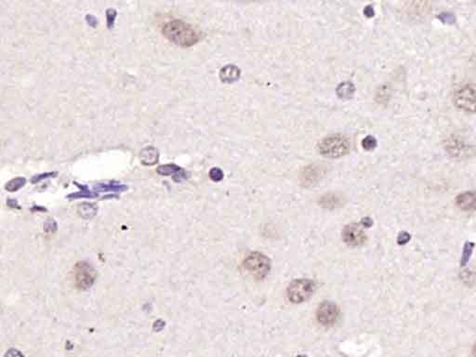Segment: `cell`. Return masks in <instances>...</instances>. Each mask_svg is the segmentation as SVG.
I'll use <instances>...</instances> for the list:
<instances>
[{
  "label": "cell",
  "instance_id": "6da1fadb",
  "mask_svg": "<svg viewBox=\"0 0 476 357\" xmlns=\"http://www.w3.org/2000/svg\"><path fill=\"white\" fill-rule=\"evenodd\" d=\"M162 34L181 48L192 47L200 39V33L196 28L179 19L166 21L162 26Z\"/></svg>",
  "mask_w": 476,
  "mask_h": 357
},
{
  "label": "cell",
  "instance_id": "7a4b0ae2",
  "mask_svg": "<svg viewBox=\"0 0 476 357\" xmlns=\"http://www.w3.org/2000/svg\"><path fill=\"white\" fill-rule=\"evenodd\" d=\"M318 148L320 154L325 158H341L350 151V142L342 134H333L323 139Z\"/></svg>",
  "mask_w": 476,
  "mask_h": 357
},
{
  "label": "cell",
  "instance_id": "3957f363",
  "mask_svg": "<svg viewBox=\"0 0 476 357\" xmlns=\"http://www.w3.org/2000/svg\"><path fill=\"white\" fill-rule=\"evenodd\" d=\"M454 103L461 110L467 113H476V85L465 84L456 90Z\"/></svg>",
  "mask_w": 476,
  "mask_h": 357
},
{
  "label": "cell",
  "instance_id": "277c9868",
  "mask_svg": "<svg viewBox=\"0 0 476 357\" xmlns=\"http://www.w3.org/2000/svg\"><path fill=\"white\" fill-rule=\"evenodd\" d=\"M244 267L256 279H263L269 273L271 262L266 256L254 252L244 261Z\"/></svg>",
  "mask_w": 476,
  "mask_h": 357
},
{
  "label": "cell",
  "instance_id": "5b68a950",
  "mask_svg": "<svg viewBox=\"0 0 476 357\" xmlns=\"http://www.w3.org/2000/svg\"><path fill=\"white\" fill-rule=\"evenodd\" d=\"M316 289L315 283L309 279H298L292 282L288 289L289 299L294 303H301L310 299Z\"/></svg>",
  "mask_w": 476,
  "mask_h": 357
},
{
  "label": "cell",
  "instance_id": "8992f818",
  "mask_svg": "<svg viewBox=\"0 0 476 357\" xmlns=\"http://www.w3.org/2000/svg\"><path fill=\"white\" fill-rule=\"evenodd\" d=\"M338 315V307L336 303L332 302H322L317 311L318 322L324 327H330L336 323Z\"/></svg>",
  "mask_w": 476,
  "mask_h": 357
},
{
  "label": "cell",
  "instance_id": "52a82bcc",
  "mask_svg": "<svg viewBox=\"0 0 476 357\" xmlns=\"http://www.w3.org/2000/svg\"><path fill=\"white\" fill-rule=\"evenodd\" d=\"M75 279L79 289H87L91 287L95 279L92 267L86 262H80L75 268Z\"/></svg>",
  "mask_w": 476,
  "mask_h": 357
},
{
  "label": "cell",
  "instance_id": "ba28073f",
  "mask_svg": "<svg viewBox=\"0 0 476 357\" xmlns=\"http://www.w3.org/2000/svg\"><path fill=\"white\" fill-rule=\"evenodd\" d=\"M342 238L352 247H357L363 245L366 240V236L362 227L357 223H351L344 228L342 232Z\"/></svg>",
  "mask_w": 476,
  "mask_h": 357
},
{
  "label": "cell",
  "instance_id": "9c48e42d",
  "mask_svg": "<svg viewBox=\"0 0 476 357\" xmlns=\"http://www.w3.org/2000/svg\"><path fill=\"white\" fill-rule=\"evenodd\" d=\"M324 169L320 165H311L306 167L302 172V183L304 186H310L317 184L318 181L324 176Z\"/></svg>",
  "mask_w": 476,
  "mask_h": 357
},
{
  "label": "cell",
  "instance_id": "30bf717a",
  "mask_svg": "<svg viewBox=\"0 0 476 357\" xmlns=\"http://www.w3.org/2000/svg\"><path fill=\"white\" fill-rule=\"evenodd\" d=\"M457 206L465 211L476 210V191L463 192L456 199Z\"/></svg>",
  "mask_w": 476,
  "mask_h": 357
},
{
  "label": "cell",
  "instance_id": "8fae6325",
  "mask_svg": "<svg viewBox=\"0 0 476 357\" xmlns=\"http://www.w3.org/2000/svg\"><path fill=\"white\" fill-rule=\"evenodd\" d=\"M447 148H448V151L450 153V155L455 158L465 157V155L469 152L468 146L466 145V144L463 141L456 138H451L449 140Z\"/></svg>",
  "mask_w": 476,
  "mask_h": 357
},
{
  "label": "cell",
  "instance_id": "7c38bea8",
  "mask_svg": "<svg viewBox=\"0 0 476 357\" xmlns=\"http://www.w3.org/2000/svg\"><path fill=\"white\" fill-rule=\"evenodd\" d=\"M319 203L323 207L328 208V209H334L338 206H342V204L344 203V199L342 198L341 195H338L336 193H327L321 197V199L319 200Z\"/></svg>",
  "mask_w": 476,
  "mask_h": 357
},
{
  "label": "cell",
  "instance_id": "4fadbf2b",
  "mask_svg": "<svg viewBox=\"0 0 476 357\" xmlns=\"http://www.w3.org/2000/svg\"><path fill=\"white\" fill-rule=\"evenodd\" d=\"M240 76V70L235 65H227L221 69V78L223 82L232 83Z\"/></svg>",
  "mask_w": 476,
  "mask_h": 357
},
{
  "label": "cell",
  "instance_id": "5bb4252c",
  "mask_svg": "<svg viewBox=\"0 0 476 357\" xmlns=\"http://www.w3.org/2000/svg\"><path fill=\"white\" fill-rule=\"evenodd\" d=\"M141 161L144 165H155L159 161V152L151 146L145 148L141 153Z\"/></svg>",
  "mask_w": 476,
  "mask_h": 357
},
{
  "label": "cell",
  "instance_id": "9a60e30c",
  "mask_svg": "<svg viewBox=\"0 0 476 357\" xmlns=\"http://www.w3.org/2000/svg\"><path fill=\"white\" fill-rule=\"evenodd\" d=\"M158 172L160 175H164V176H169V175H174V174L184 175V171L179 168L178 166L174 165V164L161 166L158 169Z\"/></svg>",
  "mask_w": 476,
  "mask_h": 357
},
{
  "label": "cell",
  "instance_id": "2e32d148",
  "mask_svg": "<svg viewBox=\"0 0 476 357\" xmlns=\"http://www.w3.org/2000/svg\"><path fill=\"white\" fill-rule=\"evenodd\" d=\"M354 92V86L351 82L341 83L337 89L338 96L342 99H349Z\"/></svg>",
  "mask_w": 476,
  "mask_h": 357
},
{
  "label": "cell",
  "instance_id": "e0dca14e",
  "mask_svg": "<svg viewBox=\"0 0 476 357\" xmlns=\"http://www.w3.org/2000/svg\"><path fill=\"white\" fill-rule=\"evenodd\" d=\"M25 184V178H16L10 180L8 183L7 184V191H17L18 189H20L21 187Z\"/></svg>",
  "mask_w": 476,
  "mask_h": 357
},
{
  "label": "cell",
  "instance_id": "ac0fdd59",
  "mask_svg": "<svg viewBox=\"0 0 476 357\" xmlns=\"http://www.w3.org/2000/svg\"><path fill=\"white\" fill-rule=\"evenodd\" d=\"M362 146L366 150H373L377 146V141L372 136H367L363 140Z\"/></svg>",
  "mask_w": 476,
  "mask_h": 357
},
{
  "label": "cell",
  "instance_id": "d6986e66",
  "mask_svg": "<svg viewBox=\"0 0 476 357\" xmlns=\"http://www.w3.org/2000/svg\"><path fill=\"white\" fill-rule=\"evenodd\" d=\"M209 177L214 181H220L223 178V172L218 168H213L209 172Z\"/></svg>",
  "mask_w": 476,
  "mask_h": 357
},
{
  "label": "cell",
  "instance_id": "ffe728a7",
  "mask_svg": "<svg viewBox=\"0 0 476 357\" xmlns=\"http://www.w3.org/2000/svg\"><path fill=\"white\" fill-rule=\"evenodd\" d=\"M473 247H474L473 244H469V246L465 247L464 254H463V261H467V260H469L470 255H471V252L473 250Z\"/></svg>",
  "mask_w": 476,
  "mask_h": 357
},
{
  "label": "cell",
  "instance_id": "44dd1931",
  "mask_svg": "<svg viewBox=\"0 0 476 357\" xmlns=\"http://www.w3.org/2000/svg\"><path fill=\"white\" fill-rule=\"evenodd\" d=\"M112 14H110V10L108 9L107 10V21H108V27L111 28L113 26L114 24V21H115V19H116V16H117V12L114 14L113 16H111Z\"/></svg>",
  "mask_w": 476,
  "mask_h": 357
},
{
  "label": "cell",
  "instance_id": "7402d4cb",
  "mask_svg": "<svg viewBox=\"0 0 476 357\" xmlns=\"http://www.w3.org/2000/svg\"><path fill=\"white\" fill-rule=\"evenodd\" d=\"M364 12H365V14H366V16H369V17H371V16H373V14H374V10H373L372 7H371V6H366V8H365V10H364Z\"/></svg>",
  "mask_w": 476,
  "mask_h": 357
},
{
  "label": "cell",
  "instance_id": "603a6c76",
  "mask_svg": "<svg viewBox=\"0 0 476 357\" xmlns=\"http://www.w3.org/2000/svg\"><path fill=\"white\" fill-rule=\"evenodd\" d=\"M473 355H474V357H476V344H475V346L473 348Z\"/></svg>",
  "mask_w": 476,
  "mask_h": 357
}]
</instances>
